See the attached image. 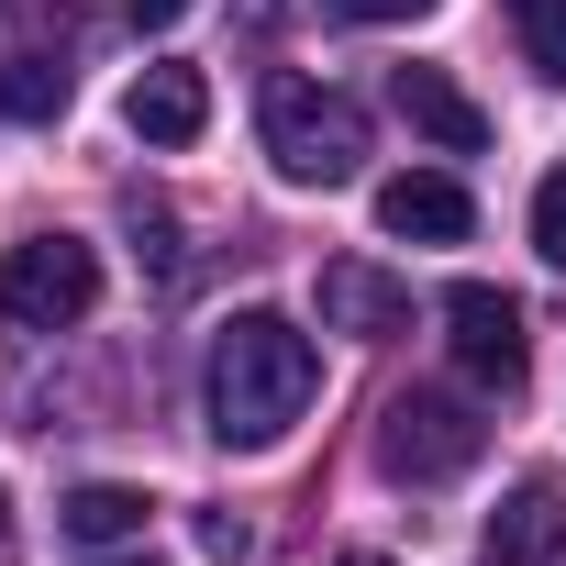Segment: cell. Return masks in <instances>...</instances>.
Masks as SVG:
<instances>
[{
	"instance_id": "obj_1",
	"label": "cell",
	"mask_w": 566,
	"mask_h": 566,
	"mask_svg": "<svg viewBox=\"0 0 566 566\" xmlns=\"http://www.w3.org/2000/svg\"><path fill=\"white\" fill-rule=\"evenodd\" d=\"M312 389H323V356H312V334L290 312H233L211 334V433L233 455H266L312 411Z\"/></svg>"
},
{
	"instance_id": "obj_2",
	"label": "cell",
	"mask_w": 566,
	"mask_h": 566,
	"mask_svg": "<svg viewBox=\"0 0 566 566\" xmlns=\"http://www.w3.org/2000/svg\"><path fill=\"white\" fill-rule=\"evenodd\" d=\"M255 134H266L277 178H301V189H345V178L367 167V112H356L345 90H323V78H266Z\"/></svg>"
},
{
	"instance_id": "obj_3",
	"label": "cell",
	"mask_w": 566,
	"mask_h": 566,
	"mask_svg": "<svg viewBox=\"0 0 566 566\" xmlns=\"http://www.w3.org/2000/svg\"><path fill=\"white\" fill-rule=\"evenodd\" d=\"M478 444H489V422H478L455 389H400V400L378 411V467H389L400 489H444V478H467Z\"/></svg>"
},
{
	"instance_id": "obj_4",
	"label": "cell",
	"mask_w": 566,
	"mask_h": 566,
	"mask_svg": "<svg viewBox=\"0 0 566 566\" xmlns=\"http://www.w3.org/2000/svg\"><path fill=\"white\" fill-rule=\"evenodd\" d=\"M90 301H101V255L78 233H34V244L0 255V323L67 334V323H90Z\"/></svg>"
},
{
	"instance_id": "obj_5",
	"label": "cell",
	"mask_w": 566,
	"mask_h": 566,
	"mask_svg": "<svg viewBox=\"0 0 566 566\" xmlns=\"http://www.w3.org/2000/svg\"><path fill=\"white\" fill-rule=\"evenodd\" d=\"M444 323H455V367L478 378V389H522L533 378V345H522V312L489 290V277H455V290H444Z\"/></svg>"
},
{
	"instance_id": "obj_6",
	"label": "cell",
	"mask_w": 566,
	"mask_h": 566,
	"mask_svg": "<svg viewBox=\"0 0 566 566\" xmlns=\"http://www.w3.org/2000/svg\"><path fill=\"white\" fill-rule=\"evenodd\" d=\"M323 323H334V334H356V345L411 334V290H400V277H378L367 255H334V266H323Z\"/></svg>"
},
{
	"instance_id": "obj_7",
	"label": "cell",
	"mask_w": 566,
	"mask_h": 566,
	"mask_svg": "<svg viewBox=\"0 0 566 566\" xmlns=\"http://www.w3.org/2000/svg\"><path fill=\"white\" fill-rule=\"evenodd\" d=\"M478 211H467V189L444 178V167H400L389 189H378V233H400V244H455Z\"/></svg>"
},
{
	"instance_id": "obj_8",
	"label": "cell",
	"mask_w": 566,
	"mask_h": 566,
	"mask_svg": "<svg viewBox=\"0 0 566 566\" xmlns=\"http://www.w3.org/2000/svg\"><path fill=\"white\" fill-rule=\"evenodd\" d=\"M478 566H566V500L555 489H511L478 533Z\"/></svg>"
},
{
	"instance_id": "obj_9",
	"label": "cell",
	"mask_w": 566,
	"mask_h": 566,
	"mask_svg": "<svg viewBox=\"0 0 566 566\" xmlns=\"http://www.w3.org/2000/svg\"><path fill=\"white\" fill-rule=\"evenodd\" d=\"M123 123H134L145 145H200V123H211L200 67H145V78L123 90Z\"/></svg>"
},
{
	"instance_id": "obj_10",
	"label": "cell",
	"mask_w": 566,
	"mask_h": 566,
	"mask_svg": "<svg viewBox=\"0 0 566 566\" xmlns=\"http://www.w3.org/2000/svg\"><path fill=\"white\" fill-rule=\"evenodd\" d=\"M389 90H400V112H411V134H422V145H444V156H478V145H489V112H478L444 67H400Z\"/></svg>"
},
{
	"instance_id": "obj_11",
	"label": "cell",
	"mask_w": 566,
	"mask_h": 566,
	"mask_svg": "<svg viewBox=\"0 0 566 566\" xmlns=\"http://www.w3.org/2000/svg\"><path fill=\"white\" fill-rule=\"evenodd\" d=\"M145 511H156L145 489H123V478H90V489H67V511H56V522H67L78 544H134V533H145Z\"/></svg>"
},
{
	"instance_id": "obj_12",
	"label": "cell",
	"mask_w": 566,
	"mask_h": 566,
	"mask_svg": "<svg viewBox=\"0 0 566 566\" xmlns=\"http://www.w3.org/2000/svg\"><path fill=\"white\" fill-rule=\"evenodd\" d=\"M511 23H522V56L544 78H566V0H511Z\"/></svg>"
},
{
	"instance_id": "obj_13",
	"label": "cell",
	"mask_w": 566,
	"mask_h": 566,
	"mask_svg": "<svg viewBox=\"0 0 566 566\" xmlns=\"http://www.w3.org/2000/svg\"><path fill=\"white\" fill-rule=\"evenodd\" d=\"M533 244H544V266H566V167H544V189H533Z\"/></svg>"
},
{
	"instance_id": "obj_14",
	"label": "cell",
	"mask_w": 566,
	"mask_h": 566,
	"mask_svg": "<svg viewBox=\"0 0 566 566\" xmlns=\"http://www.w3.org/2000/svg\"><path fill=\"white\" fill-rule=\"evenodd\" d=\"M200 555L244 566V555H255V522H244V511H200Z\"/></svg>"
},
{
	"instance_id": "obj_15",
	"label": "cell",
	"mask_w": 566,
	"mask_h": 566,
	"mask_svg": "<svg viewBox=\"0 0 566 566\" xmlns=\"http://www.w3.org/2000/svg\"><path fill=\"white\" fill-rule=\"evenodd\" d=\"M67 101V67H12V101L0 112H56Z\"/></svg>"
},
{
	"instance_id": "obj_16",
	"label": "cell",
	"mask_w": 566,
	"mask_h": 566,
	"mask_svg": "<svg viewBox=\"0 0 566 566\" xmlns=\"http://www.w3.org/2000/svg\"><path fill=\"white\" fill-rule=\"evenodd\" d=\"M334 12H345V23H422L433 0H334Z\"/></svg>"
},
{
	"instance_id": "obj_17",
	"label": "cell",
	"mask_w": 566,
	"mask_h": 566,
	"mask_svg": "<svg viewBox=\"0 0 566 566\" xmlns=\"http://www.w3.org/2000/svg\"><path fill=\"white\" fill-rule=\"evenodd\" d=\"M178 12H189V0H134V23H145V34H167Z\"/></svg>"
},
{
	"instance_id": "obj_18",
	"label": "cell",
	"mask_w": 566,
	"mask_h": 566,
	"mask_svg": "<svg viewBox=\"0 0 566 566\" xmlns=\"http://www.w3.org/2000/svg\"><path fill=\"white\" fill-rule=\"evenodd\" d=\"M334 566H389V555H334Z\"/></svg>"
},
{
	"instance_id": "obj_19",
	"label": "cell",
	"mask_w": 566,
	"mask_h": 566,
	"mask_svg": "<svg viewBox=\"0 0 566 566\" xmlns=\"http://www.w3.org/2000/svg\"><path fill=\"white\" fill-rule=\"evenodd\" d=\"M112 566H156V555H112Z\"/></svg>"
},
{
	"instance_id": "obj_20",
	"label": "cell",
	"mask_w": 566,
	"mask_h": 566,
	"mask_svg": "<svg viewBox=\"0 0 566 566\" xmlns=\"http://www.w3.org/2000/svg\"><path fill=\"white\" fill-rule=\"evenodd\" d=\"M0 101H12V78H0Z\"/></svg>"
},
{
	"instance_id": "obj_21",
	"label": "cell",
	"mask_w": 566,
	"mask_h": 566,
	"mask_svg": "<svg viewBox=\"0 0 566 566\" xmlns=\"http://www.w3.org/2000/svg\"><path fill=\"white\" fill-rule=\"evenodd\" d=\"M0 522H12V500H0Z\"/></svg>"
}]
</instances>
